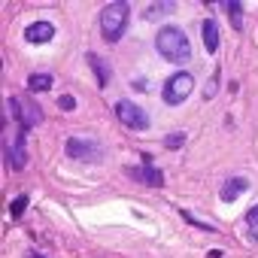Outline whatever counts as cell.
I'll return each instance as SVG.
<instances>
[{"label":"cell","mask_w":258,"mask_h":258,"mask_svg":"<svg viewBox=\"0 0 258 258\" xmlns=\"http://www.w3.org/2000/svg\"><path fill=\"white\" fill-rule=\"evenodd\" d=\"M115 115H118L121 124L134 127V131H143V127H149V115H146L134 100H118V103H115Z\"/></svg>","instance_id":"277c9868"},{"label":"cell","mask_w":258,"mask_h":258,"mask_svg":"<svg viewBox=\"0 0 258 258\" xmlns=\"http://www.w3.org/2000/svg\"><path fill=\"white\" fill-rule=\"evenodd\" d=\"M88 61H91L94 73L100 76V85H106V70H103V61H100V58H94V55H88Z\"/></svg>","instance_id":"9a60e30c"},{"label":"cell","mask_w":258,"mask_h":258,"mask_svg":"<svg viewBox=\"0 0 258 258\" xmlns=\"http://www.w3.org/2000/svg\"><path fill=\"white\" fill-rule=\"evenodd\" d=\"M246 188H249V182H246L243 176H231V179L222 185V201H225V204H231V201H237Z\"/></svg>","instance_id":"ba28073f"},{"label":"cell","mask_w":258,"mask_h":258,"mask_svg":"<svg viewBox=\"0 0 258 258\" xmlns=\"http://www.w3.org/2000/svg\"><path fill=\"white\" fill-rule=\"evenodd\" d=\"M7 155H10V167L13 170H22L28 164V152H25V140H13L7 146Z\"/></svg>","instance_id":"9c48e42d"},{"label":"cell","mask_w":258,"mask_h":258,"mask_svg":"<svg viewBox=\"0 0 258 258\" xmlns=\"http://www.w3.org/2000/svg\"><path fill=\"white\" fill-rule=\"evenodd\" d=\"M182 140H185V134H170V137L164 140V146H167V149H170V146L176 149V146H182Z\"/></svg>","instance_id":"e0dca14e"},{"label":"cell","mask_w":258,"mask_h":258,"mask_svg":"<svg viewBox=\"0 0 258 258\" xmlns=\"http://www.w3.org/2000/svg\"><path fill=\"white\" fill-rule=\"evenodd\" d=\"M225 7H228V13H231V22H234V28L240 31V28H243V16H240V13H243V7H240V4H225Z\"/></svg>","instance_id":"4fadbf2b"},{"label":"cell","mask_w":258,"mask_h":258,"mask_svg":"<svg viewBox=\"0 0 258 258\" xmlns=\"http://www.w3.org/2000/svg\"><path fill=\"white\" fill-rule=\"evenodd\" d=\"M28 88H34V91H46V88H52V76H49V73H34V76L28 79Z\"/></svg>","instance_id":"8fae6325"},{"label":"cell","mask_w":258,"mask_h":258,"mask_svg":"<svg viewBox=\"0 0 258 258\" xmlns=\"http://www.w3.org/2000/svg\"><path fill=\"white\" fill-rule=\"evenodd\" d=\"M191 91H195V76H191V73H185V70H179V73H173V76L164 82L161 97H164V103L176 106V103H182Z\"/></svg>","instance_id":"3957f363"},{"label":"cell","mask_w":258,"mask_h":258,"mask_svg":"<svg viewBox=\"0 0 258 258\" xmlns=\"http://www.w3.org/2000/svg\"><path fill=\"white\" fill-rule=\"evenodd\" d=\"M25 207H28V198L22 195V198H16V201H13V207H10V210H13V216H22V213H25Z\"/></svg>","instance_id":"2e32d148"},{"label":"cell","mask_w":258,"mask_h":258,"mask_svg":"<svg viewBox=\"0 0 258 258\" xmlns=\"http://www.w3.org/2000/svg\"><path fill=\"white\" fill-rule=\"evenodd\" d=\"M246 222H249V237L255 240V237H258V204L246 213Z\"/></svg>","instance_id":"7c38bea8"},{"label":"cell","mask_w":258,"mask_h":258,"mask_svg":"<svg viewBox=\"0 0 258 258\" xmlns=\"http://www.w3.org/2000/svg\"><path fill=\"white\" fill-rule=\"evenodd\" d=\"M170 10H173V4H155L146 10V19H161V13H170Z\"/></svg>","instance_id":"5bb4252c"},{"label":"cell","mask_w":258,"mask_h":258,"mask_svg":"<svg viewBox=\"0 0 258 258\" xmlns=\"http://www.w3.org/2000/svg\"><path fill=\"white\" fill-rule=\"evenodd\" d=\"M155 49H158L161 58H167V61H173V64H182V61H188V55H191V46H188L185 34H182L176 25H164V28L158 31Z\"/></svg>","instance_id":"6da1fadb"},{"label":"cell","mask_w":258,"mask_h":258,"mask_svg":"<svg viewBox=\"0 0 258 258\" xmlns=\"http://www.w3.org/2000/svg\"><path fill=\"white\" fill-rule=\"evenodd\" d=\"M67 152H70L73 158H82V161H91V158L100 155V149H97L94 143H85V140H70V143H67Z\"/></svg>","instance_id":"52a82bcc"},{"label":"cell","mask_w":258,"mask_h":258,"mask_svg":"<svg viewBox=\"0 0 258 258\" xmlns=\"http://www.w3.org/2000/svg\"><path fill=\"white\" fill-rule=\"evenodd\" d=\"M149 161H152V158H146V164H143V167L127 170V173H131L134 179H143V182H149V185H155V188H158V185H164V176H161V170H158V167H152Z\"/></svg>","instance_id":"8992f818"},{"label":"cell","mask_w":258,"mask_h":258,"mask_svg":"<svg viewBox=\"0 0 258 258\" xmlns=\"http://www.w3.org/2000/svg\"><path fill=\"white\" fill-rule=\"evenodd\" d=\"M52 37H55L52 22H34V25H28V28H25V40H28V43H34V46L49 43Z\"/></svg>","instance_id":"5b68a950"},{"label":"cell","mask_w":258,"mask_h":258,"mask_svg":"<svg viewBox=\"0 0 258 258\" xmlns=\"http://www.w3.org/2000/svg\"><path fill=\"white\" fill-rule=\"evenodd\" d=\"M58 106H61V109H73V106H76V100H73L70 94H64V97L58 100Z\"/></svg>","instance_id":"ac0fdd59"},{"label":"cell","mask_w":258,"mask_h":258,"mask_svg":"<svg viewBox=\"0 0 258 258\" xmlns=\"http://www.w3.org/2000/svg\"><path fill=\"white\" fill-rule=\"evenodd\" d=\"M127 16H131V7L121 4V0L118 4H106L100 10V34H103L106 43H118L121 40V34L127 28Z\"/></svg>","instance_id":"7a4b0ae2"},{"label":"cell","mask_w":258,"mask_h":258,"mask_svg":"<svg viewBox=\"0 0 258 258\" xmlns=\"http://www.w3.org/2000/svg\"><path fill=\"white\" fill-rule=\"evenodd\" d=\"M201 31H204V46H207V52H216V49H219V25H216L213 19H207V22L201 25Z\"/></svg>","instance_id":"30bf717a"}]
</instances>
